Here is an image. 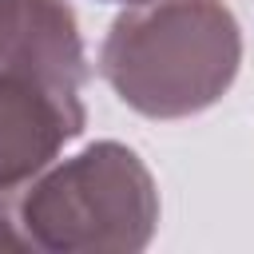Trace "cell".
<instances>
[{
    "label": "cell",
    "mask_w": 254,
    "mask_h": 254,
    "mask_svg": "<svg viewBox=\"0 0 254 254\" xmlns=\"http://www.w3.org/2000/svg\"><path fill=\"white\" fill-rule=\"evenodd\" d=\"M24 250H143L159 226V190L147 163L115 143L44 167L12 187Z\"/></svg>",
    "instance_id": "7a4b0ae2"
},
{
    "label": "cell",
    "mask_w": 254,
    "mask_h": 254,
    "mask_svg": "<svg viewBox=\"0 0 254 254\" xmlns=\"http://www.w3.org/2000/svg\"><path fill=\"white\" fill-rule=\"evenodd\" d=\"M83 87L28 67L0 71V190L24 187L71 143L83 123Z\"/></svg>",
    "instance_id": "3957f363"
},
{
    "label": "cell",
    "mask_w": 254,
    "mask_h": 254,
    "mask_svg": "<svg viewBox=\"0 0 254 254\" xmlns=\"http://www.w3.org/2000/svg\"><path fill=\"white\" fill-rule=\"evenodd\" d=\"M119 4H143V0H119Z\"/></svg>",
    "instance_id": "5b68a950"
},
{
    "label": "cell",
    "mask_w": 254,
    "mask_h": 254,
    "mask_svg": "<svg viewBox=\"0 0 254 254\" xmlns=\"http://www.w3.org/2000/svg\"><path fill=\"white\" fill-rule=\"evenodd\" d=\"M242 64V28L226 0H143L119 12L99 48L107 87L147 119L214 107Z\"/></svg>",
    "instance_id": "6da1fadb"
},
{
    "label": "cell",
    "mask_w": 254,
    "mask_h": 254,
    "mask_svg": "<svg viewBox=\"0 0 254 254\" xmlns=\"http://www.w3.org/2000/svg\"><path fill=\"white\" fill-rule=\"evenodd\" d=\"M28 67L87 83V52L67 0H0V71Z\"/></svg>",
    "instance_id": "277c9868"
}]
</instances>
